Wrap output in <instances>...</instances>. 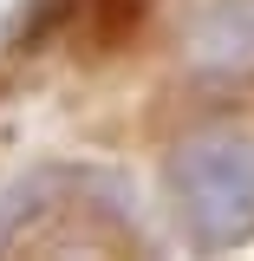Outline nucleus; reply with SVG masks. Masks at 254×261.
Instances as JSON below:
<instances>
[{"label": "nucleus", "mask_w": 254, "mask_h": 261, "mask_svg": "<svg viewBox=\"0 0 254 261\" xmlns=\"http://www.w3.org/2000/svg\"><path fill=\"white\" fill-rule=\"evenodd\" d=\"M183 65L202 79H254V0H209L183 33Z\"/></svg>", "instance_id": "nucleus-3"}, {"label": "nucleus", "mask_w": 254, "mask_h": 261, "mask_svg": "<svg viewBox=\"0 0 254 261\" xmlns=\"http://www.w3.org/2000/svg\"><path fill=\"white\" fill-rule=\"evenodd\" d=\"M65 248H144L137 196L118 170L46 163L0 190V255H65Z\"/></svg>", "instance_id": "nucleus-1"}, {"label": "nucleus", "mask_w": 254, "mask_h": 261, "mask_svg": "<svg viewBox=\"0 0 254 261\" xmlns=\"http://www.w3.org/2000/svg\"><path fill=\"white\" fill-rule=\"evenodd\" d=\"M170 202L202 255H228L254 242V137L235 124L189 130L170 150Z\"/></svg>", "instance_id": "nucleus-2"}]
</instances>
